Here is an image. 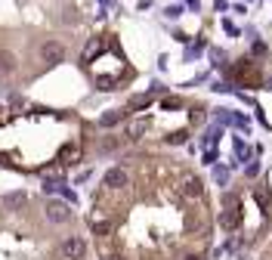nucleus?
Here are the masks:
<instances>
[{"label":"nucleus","instance_id":"f257e3e1","mask_svg":"<svg viewBox=\"0 0 272 260\" xmlns=\"http://www.w3.org/2000/svg\"><path fill=\"white\" fill-rule=\"evenodd\" d=\"M41 56H44V62L59 65V62H65V47H62V44H56V41H47V44L41 47Z\"/></svg>","mask_w":272,"mask_h":260},{"label":"nucleus","instance_id":"f03ea898","mask_svg":"<svg viewBox=\"0 0 272 260\" xmlns=\"http://www.w3.org/2000/svg\"><path fill=\"white\" fill-rule=\"evenodd\" d=\"M84 254H87V245H84L78 235H71V238L62 241V257H65V260H81Z\"/></svg>","mask_w":272,"mask_h":260},{"label":"nucleus","instance_id":"7ed1b4c3","mask_svg":"<svg viewBox=\"0 0 272 260\" xmlns=\"http://www.w3.org/2000/svg\"><path fill=\"white\" fill-rule=\"evenodd\" d=\"M47 217L53 223H65L71 217V204L68 201H47Z\"/></svg>","mask_w":272,"mask_h":260},{"label":"nucleus","instance_id":"20e7f679","mask_svg":"<svg viewBox=\"0 0 272 260\" xmlns=\"http://www.w3.org/2000/svg\"><path fill=\"white\" fill-rule=\"evenodd\" d=\"M102 183L108 186V189H124V186L130 183V177H127L124 167H112V171L105 174V180H102Z\"/></svg>","mask_w":272,"mask_h":260},{"label":"nucleus","instance_id":"39448f33","mask_svg":"<svg viewBox=\"0 0 272 260\" xmlns=\"http://www.w3.org/2000/svg\"><path fill=\"white\" fill-rule=\"evenodd\" d=\"M0 71H16V56L10 53V50H0Z\"/></svg>","mask_w":272,"mask_h":260},{"label":"nucleus","instance_id":"423d86ee","mask_svg":"<svg viewBox=\"0 0 272 260\" xmlns=\"http://www.w3.org/2000/svg\"><path fill=\"white\" fill-rule=\"evenodd\" d=\"M238 211H226V214H220V226L223 229H235V226H238Z\"/></svg>","mask_w":272,"mask_h":260},{"label":"nucleus","instance_id":"0eeeda50","mask_svg":"<svg viewBox=\"0 0 272 260\" xmlns=\"http://www.w3.org/2000/svg\"><path fill=\"white\" fill-rule=\"evenodd\" d=\"M121 118H124V111H108V115H102V118H99V124H102V127H115Z\"/></svg>","mask_w":272,"mask_h":260},{"label":"nucleus","instance_id":"6e6552de","mask_svg":"<svg viewBox=\"0 0 272 260\" xmlns=\"http://www.w3.org/2000/svg\"><path fill=\"white\" fill-rule=\"evenodd\" d=\"M186 195H192V198H198V195H201V180L189 177V180H186Z\"/></svg>","mask_w":272,"mask_h":260},{"label":"nucleus","instance_id":"1a4fd4ad","mask_svg":"<svg viewBox=\"0 0 272 260\" xmlns=\"http://www.w3.org/2000/svg\"><path fill=\"white\" fill-rule=\"evenodd\" d=\"M142 134H146V121H133L130 130H127V137H130V140H139Z\"/></svg>","mask_w":272,"mask_h":260},{"label":"nucleus","instance_id":"9d476101","mask_svg":"<svg viewBox=\"0 0 272 260\" xmlns=\"http://www.w3.org/2000/svg\"><path fill=\"white\" fill-rule=\"evenodd\" d=\"M4 204H7V208H19V204H25V192H13V195H7Z\"/></svg>","mask_w":272,"mask_h":260},{"label":"nucleus","instance_id":"9b49d317","mask_svg":"<svg viewBox=\"0 0 272 260\" xmlns=\"http://www.w3.org/2000/svg\"><path fill=\"white\" fill-rule=\"evenodd\" d=\"M149 102H152V96H133L130 108H149Z\"/></svg>","mask_w":272,"mask_h":260},{"label":"nucleus","instance_id":"f8f14e48","mask_svg":"<svg viewBox=\"0 0 272 260\" xmlns=\"http://www.w3.org/2000/svg\"><path fill=\"white\" fill-rule=\"evenodd\" d=\"M108 229H112V226H108V223H105V220H99V223H93V232H96V235H105Z\"/></svg>","mask_w":272,"mask_h":260},{"label":"nucleus","instance_id":"ddd939ff","mask_svg":"<svg viewBox=\"0 0 272 260\" xmlns=\"http://www.w3.org/2000/svg\"><path fill=\"white\" fill-rule=\"evenodd\" d=\"M183 140H186V134H173V137H167V143H173V146H179Z\"/></svg>","mask_w":272,"mask_h":260},{"label":"nucleus","instance_id":"4468645a","mask_svg":"<svg viewBox=\"0 0 272 260\" xmlns=\"http://www.w3.org/2000/svg\"><path fill=\"white\" fill-rule=\"evenodd\" d=\"M189 260H198V257H189Z\"/></svg>","mask_w":272,"mask_h":260}]
</instances>
